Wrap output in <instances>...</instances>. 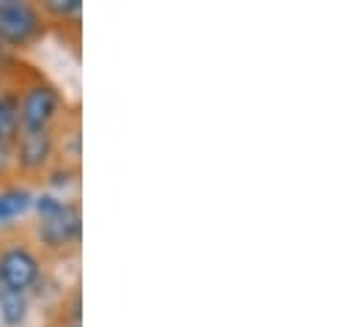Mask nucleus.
Returning <instances> with one entry per match:
<instances>
[{"instance_id": "f257e3e1", "label": "nucleus", "mask_w": 355, "mask_h": 327, "mask_svg": "<svg viewBox=\"0 0 355 327\" xmlns=\"http://www.w3.org/2000/svg\"><path fill=\"white\" fill-rule=\"evenodd\" d=\"M36 209L42 215V240L47 245H64L78 234L80 218H78L75 206H67V204L44 195L36 201Z\"/></svg>"}, {"instance_id": "f03ea898", "label": "nucleus", "mask_w": 355, "mask_h": 327, "mask_svg": "<svg viewBox=\"0 0 355 327\" xmlns=\"http://www.w3.org/2000/svg\"><path fill=\"white\" fill-rule=\"evenodd\" d=\"M36 33V14L25 3L3 0L0 3V39L11 44H25Z\"/></svg>"}, {"instance_id": "7ed1b4c3", "label": "nucleus", "mask_w": 355, "mask_h": 327, "mask_svg": "<svg viewBox=\"0 0 355 327\" xmlns=\"http://www.w3.org/2000/svg\"><path fill=\"white\" fill-rule=\"evenodd\" d=\"M36 275H39V264L28 250H8L0 258V281L11 292L28 289L36 281Z\"/></svg>"}, {"instance_id": "20e7f679", "label": "nucleus", "mask_w": 355, "mask_h": 327, "mask_svg": "<svg viewBox=\"0 0 355 327\" xmlns=\"http://www.w3.org/2000/svg\"><path fill=\"white\" fill-rule=\"evenodd\" d=\"M53 110H55V91L53 88H33L22 105V121H25L28 132L42 130L47 124V118L53 116Z\"/></svg>"}, {"instance_id": "39448f33", "label": "nucleus", "mask_w": 355, "mask_h": 327, "mask_svg": "<svg viewBox=\"0 0 355 327\" xmlns=\"http://www.w3.org/2000/svg\"><path fill=\"white\" fill-rule=\"evenodd\" d=\"M50 152V138L44 130H36V132H28L25 141H22V163L28 168H36V165L44 163Z\"/></svg>"}, {"instance_id": "423d86ee", "label": "nucleus", "mask_w": 355, "mask_h": 327, "mask_svg": "<svg viewBox=\"0 0 355 327\" xmlns=\"http://www.w3.org/2000/svg\"><path fill=\"white\" fill-rule=\"evenodd\" d=\"M28 206H31V195H28V193H22V190L0 193V220L22 215Z\"/></svg>"}, {"instance_id": "0eeeda50", "label": "nucleus", "mask_w": 355, "mask_h": 327, "mask_svg": "<svg viewBox=\"0 0 355 327\" xmlns=\"http://www.w3.org/2000/svg\"><path fill=\"white\" fill-rule=\"evenodd\" d=\"M0 311H3V319L8 325L22 322V317H25V300H22V294L19 292H11V289L0 292Z\"/></svg>"}, {"instance_id": "6e6552de", "label": "nucleus", "mask_w": 355, "mask_h": 327, "mask_svg": "<svg viewBox=\"0 0 355 327\" xmlns=\"http://www.w3.org/2000/svg\"><path fill=\"white\" fill-rule=\"evenodd\" d=\"M11 127H14V110L8 107V102L0 99V135L11 132Z\"/></svg>"}, {"instance_id": "1a4fd4ad", "label": "nucleus", "mask_w": 355, "mask_h": 327, "mask_svg": "<svg viewBox=\"0 0 355 327\" xmlns=\"http://www.w3.org/2000/svg\"><path fill=\"white\" fill-rule=\"evenodd\" d=\"M78 6H80V0H50V8L53 11H64V14L75 11Z\"/></svg>"}, {"instance_id": "9d476101", "label": "nucleus", "mask_w": 355, "mask_h": 327, "mask_svg": "<svg viewBox=\"0 0 355 327\" xmlns=\"http://www.w3.org/2000/svg\"><path fill=\"white\" fill-rule=\"evenodd\" d=\"M6 160H8V152H6V146H3V143H0V168H3V165H6Z\"/></svg>"}]
</instances>
